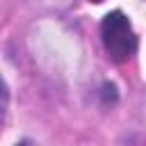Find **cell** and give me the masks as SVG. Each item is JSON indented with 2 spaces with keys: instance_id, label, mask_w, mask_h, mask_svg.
<instances>
[{
  "instance_id": "1",
  "label": "cell",
  "mask_w": 146,
  "mask_h": 146,
  "mask_svg": "<svg viewBox=\"0 0 146 146\" xmlns=\"http://www.w3.org/2000/svg\"><path fill=\"white\" fill-rule=\"evenodd\" d=\"M100 39L107 50V55L114 62H125L137 50V36L132 32V25L125 14L112 11L100 23Z\"/></svg>"
},
{
  "instance_id": "2",
  "label": "cell",
  "mask_w": 146,
  "mask_h": 146,
  "mask_svg": "<svg viewBox=\"0 0 146 146\" xmlns=\"http://www.w3.org/2000/svg\"><path fill=\"white\" fill-rule=\"evenodd\" d=\"M16 146H36V144H32V141H21V144H16Z\"/></svg>"
}]
</instances>
